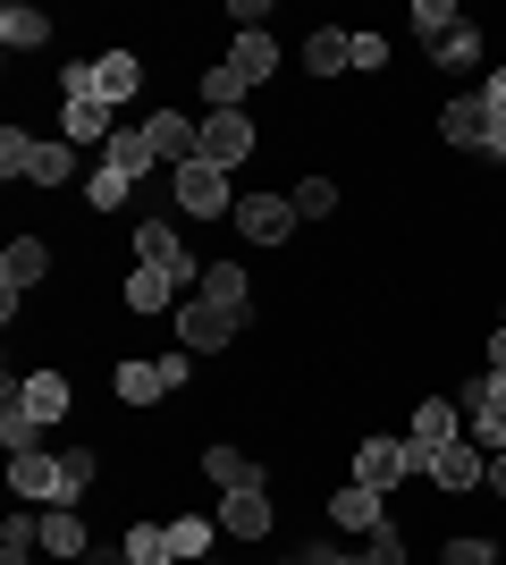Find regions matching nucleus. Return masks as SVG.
Wrapping results in <instances>:
<instances>
[{"label": "nucleus", "instance_id": "nucleus-1", "mask_svg": "<svg viewBox=\"0 0 506 565\" xmlns=\"http://www.w3.org/2000/svg\"><path fill=\"white\" fill-rule=\"evenodd\" d=\"M456 405H464V439L482 456H506V372H473Z\"/></svg>", "mask_w": 506, "mask_h": 565}, {"label": "nucleus", "instance_id": "nucleus-2", "mask_svg": "<svg viewBox=\"0 0 506 565\" xmlns=\"http://www.w3.org/2000/svg\"><path fill=\"white\" fill-rule=\"evenodd\" d=\"M456 439H464V405H456V397H422V405H413V430H406L413 481L431 472V456H439V448H456Z\"/></svg>", "mask_w": 506, "mask_h": 565}, {"label": "nucleus", "instance_id": "nucleus-3", "mask_svg": "<svg viewBox=\"0 0 506 565\" xmlns=\"http://www.w3.org/2000/svg\"><path fill=\"white\" fill-rule=\"evenodd\" d=\"M136 262H144V270H161V279H177V287L203 279V262L186 254V236L169 228L161 212H136Z\"/></svg>", "mask_w": 506, "mask_h": 565}, {"label": "nucleus", "instance_id": "nucleus-4", "mask_svg": "<svg viewBox=\"0 0 506 565\" xmlns=\"http://www.w3.org/2000/svg\"><path fill=\"white\" fill-rule=\"evenodd\" d=\"M355 481L363 490H406L413 481V456H406V439H388V430H355Z\"/></svg>", "mask_w": 506, "mask_h": 565}, {"label": "nucleus", "instance_id": "nucleus-5", "mask_svg": "<svg viewBox=\"0 0 506 565\" xmlns=\"http://www.w3.org/2000/svg\"><path fill=\"white\" fill-rule=\"evenodd\" d=\"M254 143H262V127H254L245 110H203V143H194V161L237 169V161H254Z\"/></svg>", "mask_w": 506, "mask_h": 565}, {"label": "nucleus", "instance_id": "nucleus-6", "mask_svg": "<svg viewBox=\"0 0 506 565\" xmlns=\"http://www.w3.org/2000/svg\"><path fill=\"white\" fill-rule=\"evenodd\" d=\"M169 194H177V212H186V220L237 212V186H228V169H212V161H186L177 178H169Z\"/></svg>", "mask_w": 506, "mask_h": 565}, {"label": "nucleus", "instance_id": "nucleus-7", "mask_svg": "<svg viewBox=\"0 0 506 565\" xmlns=\"http://www.w3.org/2000/svg\"><path fill=\"white\" fill-rule=\"evenodd\" d=\"M237 236H254V245H288L295 236V194H237Z\"/></svg>", "mask_w": 506, "mask_h": 565}, {"label": "nucleus", "instance_id": "nucleus-8", "mask_svg": "<svg viewBox=\"0 0 506 565\" xmlns=\"http://www.w3.org/2000/svg\"><path fill=\"white\" fill-rule=\"evenodd\" d=\"M9 397H18V405H25V414H34L43 430H60V423H68V372H60V363H34L25 380H9Z\"/></svg>", "mask_w": 506, "mask_h": 565}, {"label": "nucleus", "instance_id": "nucleus-9", "mask_svg": "<svg viewBox=\"0 0 506 565\" xmlns=\"http://www.w3.org/2000/svg\"><path fill=\"white\" fill-rule=\"evenodd\" d=\"M237 330H245V321H237V312H219L212 296L177 305V347H186V354H219V347H228Z\"/></svg>", "mask_w": 506, "mask_h": 565}, {"label": "nucleus", "instance_id": "nucleus-10", "mask_svg": "<svg viewBox=\"0 0 506 565\" xmlns=\"http://www.w3.org/2000/svg\"><path fill=\"white\" fill-rule=\"evenodd\" d=\"M9 490H18V498H43V507H68V472H60V448L9 456Z\"/></svg>", "mask_w": 506, "mask_h": 565}, {"label": "nucleus", "instance_id": "nucleus-11", "mask_svg": "<svg viewBox=\"0 0 506 565\" xmlns=\"http://www.w3.org/2000/svg\"><path fill=\"white\" fill-rule=\"evenodd\" d=\"M60 136H68L76 152H101V143L119 136V118H110L101 94H68V102H60Z\"/></svg>", "mask_w": 506, "mask_h": 565}, {"label": "nucleus", "instance_id": "nucleus-12", "mask_svg": "<svg viewBox=\"0 0 506 565\" xmlns=\"http://www.w3.org/2000/svg\"><path fill=\"white\" fill-rule=\"evenodd\" d=\"M422 481H431V490H448V498H473V490L489 481V456L473 448V439H456V448L431 456V472H422Z\"/></svg>", "mask_w": 506, "mask_h": 565}, {"label": "nucleus", "instance_id": "nucleus-13", "mask_svg": "<svg viewBox=\"0 0 506 565\" xmlns=\"http://www.w3.org/2000/svg\"><path fill=\"white\" fill-rule=\"evenodd\" d=\"M439 143H448V152H489V102L456 94L448 110H439Z\"/></svg>", "mask_w": 506, "mask_h": 565}, {"label": "nucleus", "instance_id": "nucleus-14", "mask_svg": "<svg viewBox=\"0 0 506 565\" xmlns=\"http://www.w3.org/2000/svg\"><path fill=\"white\" fill-rule=\"evenodd\" d=\"M270 523H279L270 490H228L219 498V532H228V541H270Z\"/></svg>", "mask_w": 506, "mask_h": 565}, {"label": "nucleus", "instance_id": "nucleus-15", "mask_svg": "<svg viewBox=\"0 0 506 565\" xmlns=\"http://www.w3.org/2000/svg\"><path fill=\"white\" fill-rule=\"evenodd\" d=\"M144 143H152V161H177V169H186V161H194V143H203V118H186V110H152V118H144Z\"/></svg>", "mask_w": 506, "mask_h": 565}, {"label": "nucleus", "instance_id": "nucleus-16", "mask_svg": "<svg viewBox=\"0 0 506 565\" xmlns=\"http://www.w3.org/2000/svg\"><path fill=\"white\" fill-rule=\"evenodd\" d=\"M43 279H51V245H43V236H9V254H0V287H9V296H34Z\"/></svg>", "mask_w": 506, "mask_h": 565}, {"label": "nucleus", "instance_id": "nucleus-17", "mask_svg": "<svg viewBox=\"0 0 506 565\" xmlns=\"http://www.w3.org/2000/svg\"><path fill=\"white\" fill-rule=\"evenodd\" d=\"M330 523H337V532H363V541H372V532L388 523V490H363V481H346V490L330 498Z\"/></svg>", "mask_w": 506, "mask_h": 565}, {"label": "nucleus", "instance_id": "nucleus-18", "mask_svg": "<svg viewBox=\"0 0 506 565\" xmlns=\"http://www.w3.org/2000/svg\"><path fill=\"white\" fill-rule=\"evenodd\" d=\"M355 68V25H313L304 34V76H346Z\"/></svg>", "mask_w": 506, "mask_h": 565}, {"label": "nucleus", "instance_id": "nucleus-19", "mask_svg": "<svg viewBox=\"0 0 506 565\" xmlns=\"http://www.w3.org/2000/svg\"><path fill=\"white\" fill-rule=\"evenodd\" d=\"M94 94L110 102V110L136 102V94H144V60H136V51H101V60H94Z\"/></svg>", "mask_w": 506, "mask_h": 565}, {"label": "nucleus", "instance_id": "nucleus-20", "mask_svg": "<svg viewBox=\"0 0 506 565\" xmlns=\"http://www.w3.org/2000/svg\"><path fill=\"white\" fill-rule=\"evenodd\" d=\"M203 481H212V490H262V465L245 448H228V439H212V448H203Z\"/></svg>", "mask_w": 506, "mask_h": 565}, {"label": "nucleus", "instance_id": "nucleus-21", "mask_svg": "<svg viewBox=\"0 0 506 565\" xmlns=\"http://www.w3.org/2000/svg\"><path fill=\"white\" fill-rule=\"evenodd\" d=\"M194 287H203L219 312H237V321L254 312V279H245V262H203V279H194Z\"/></svg>", "mask_w": 506, "mask_h": 565}, {"label": "nucleus", "instance_id": "nucleus-22", "mask_svg": "<svg viewBox=\"0 0 506 565\" xmlns=\"http://www.w3.org/2000/svg\"><path fill=\"white\" fill-rule=\"evenodd\" d=\"M76 178V143L68 136H34V152H25V186H68Z\"/></svg>", "mask_w": 506, "mask_h": 565}, {"label": "nucleus", "instance_id": "nucleus-23", "mask_svg": "<svg viewBox=\"0 0 506 565\" xmlns=\"http://www.w3.org/2000/svg\"><path fill=\"white\" fill-rule=\"evenodd\" d=\"M43 557H94V541H85V515H76V507H43Z\"/></svg>", "mask_w": 506, "mask_h": 565}, {"label": "nucleus", "instance_id": "nucleus-24", "mask_svg": "<svg viewBox=\"0 0 506 565\" xmlns=\"http://www.w3.org/2000/svg\"><path fill=\"white\" fill-rule=\"evenodd\" d=\"M110 388H119V405H152V397H169V372L144 363V354H127L119 372H110Z\"/></svg>", "mask_w": 506, "mask_h": 565}, {"label": "nucleus", "instance_id": "nucleus-25", "mask_svg": "<svg viewBox=\"0 0 506 565\" xmlns=\"http://www.w3.org/2000/svg\"><path fill=\"white\" fill-rule=\"evenodd\" d=\"M0 448H9V456H34V448H51V430L34 423V414H25V405L9 397V388H0Z\"/></svg>", "mask_w": 506, "mask_h": 565}, {"label": "nucleus", "instance_id": "nucleus-26", "mask_svg": "<svg viewBox=\"0 0 506 565\" xmlns=\"http://www.w3.org/2000/svg\"><path fill=\"white\" fill-rule=\"evenodd\" d=\"M85 203H94L101 220H119L127 203H136V178H119L110 161H94V169H85Z\"/></svg>", "mask_w": 506, "mask_h": 565}, {"label": "nucleus", "instance_id": "nucleus-27", "mask_svg": "<svg viewBox=\"0 0 506 565\" xmlns=\"http://www.w3.org/2000/svg\"><path fill=\"white\" fill-rule=\"evenodd\" d=\"M119 305H127V312H169V305H177V279H161V270H144V262H136V270H127V287H119Z\"/></svg>", "mask_w": 506, "mask_h": 565}, {"label": "nucleus", "instance_id": "nucleus-28", "mask_svg": "<svg viewBox=\"0 0 506 565\" xmlns=\"http://www.w3.org/2000/svg\"><path fill=\"white\" fill-rule=\"evenodd\" d=\"M0 43H9V51H43L51 18H43V9H25V0H9V9H0Z\"/></svg>", "mask_w": 506, "mask_h": 565}, {"label": "nucleus", "instance_id": "nucleus-29", "mask_svg": "<svg viewBox=\"0 0 506 565\" xmlns=\"http://www.w3.org/2000/svg\"><path fill=\"white\" fill-rule=\"evenodd\" d=\"M101 161L119 169V178H136V186H144V178H152V143H144V127H119V136L101 143Z\"/></svg>", "mask_w": 506, "mask_h": 565}, {"label": "nucleus", "instance_id": "nucleus-30", "mask_svg": "<svg viewBox=\"0 0 506 565\" xmlns=\"http://www.w3.org/2000/svg\"><path fill=\"white\" fill-rule=\"evenodd\" d=\"M228 68H237L245 85H270V68H279V43H270V34H237V43H228Z\"/></svg>", "mask_w": 506, "mask_h": 565}, {"label": "nucleus", "instance_id": "nucleus-31", "mask_svg": "<svg viewBox=\"0 0 506 565\" xmlns=\"http://www.w3.org/2000/svg\"><path fill=\"white\" fill-rule=\"evenodd\" d=\"M431 68H439V76H464V68H482V25H456L448 43H431Z\"/></svg>", "mask_w": 506, "mask_h": 565}, {"label": "nucleus", "instance_id": "nucleus-32", "mask_svg": "<svg viewBox=\"0 0 506 565\" xmlns=\"http://www.w3.org/2000/svg\"><path fill=\"white\" fill-rule=\"evenodd\" d=\"M34 548H43V515H25V507H18V515L0 523V565H25Z\"/></svg>", "mask_w": 506, "mask_h": 565}, {"label": "nucleus", "instance_id": "nucleus-33", "mask_svg": "<svg viewBox=\"0 0 506 565\" xmlns=\"http://www.w3.org/2000/svg\"><path fill=\"white\" fill-rule=\"evenodd\" d=\"M456 25H464L456 0H413V43H448Z\"/></svg>", "mask_w": 506, "mask_h": 565}, {"label": "nucleus", "instance_id": "nucleus-34", "mask_svg": "<svg viewBox=\"0 0 506 565\" xmlns=\"http://www.w3.org/2000/svg\"><path fill=\"white\" fill-rule=\"evenodd\" d=\"M119 548H127V565H177V548H169V523H136Z\"/></svg>", "mask_w": 506, "mask_h": 565}, {"label": "nucleus", "instance_id": "nucleus-35", "mask_svg": "<svg viewBox=\"0 0 506 565\" xmlns=\"http://www.w3.org/2000/svg\"><path fill=\"white\" fill-rule=\"evenodd\" d=\"M169 548H177L186 565H203L212 557V515H169Z\"/></svg>", "mask_w": 506, "mask_h": 565}, {"label": "nucleus", "instance_id": "nucleus-36", "mask_svg": "<svg viewBox=\"0 0 506 565\" xmlns=\"http://www.w3.org/2000/svg\"><path fill=\"white\" fill-rule=\"evenodd\" d=\"M245 94H254V85H245L228 60H219V68H203V102H212V110H245Z\"/></svg>", "mask_w": 506, "mask_h": 565}, {"label": "nucleus", "instance_id": "nucleus-37", "mask_svg": "<svg viewBox=\"0 0 506 565\" xmlns=\"http://www.w3.org/2000/svg\"><path fill=\"white\" fill-rule=\"evenodd\" d=\"M337 212V186L330 178H304V186H295V220H330Z\"/></svg>", "mask_w": 506, "mask_h": 565}, {"label": "nucleus", "instance_id": "nucleus-38", "mask_svg": "<svg viewBox=\"0 0 506 565\" xmlns=\"http://www.w3.org/2000/svg\"><path fill=\"white\" fill-rule=\"evenodd\" d=\"M439 565H498V541H473V532H456V541L439 548Z\"/></svg>", "mask_w": 506, "mask_h": 565}, {"label": "nucleus", "instance_id": "nucleus-39", "mask_svg": "<svg viewBox=\"0 0 506 565\" xmlns=\"http://www.w3.org/2000/svg\"><path fill=\"white\" fill-rule=\"evenodd\" d=\"M363 565H406V532H397V523H380V532L363 541Z\"/></svg>", "mask_w": 506, "mask_h": 565}, {"label": "nucleus", "instance_id": "nucleus-40", "mask_svg": "<svg viewBox=\"0 0 506 565\" xmlns=\"http://www.w3.org/2000/svg\"><path fill=\"white\" fill-rule=\"evenodd\" d=\"M25 152H34V136H25V127H0V169H9V178H25Z\"/></svg>", "mask_w": 506, "mask_h": 565}, {"label": "nucleus", "instance_id": "nucleus-41", "mask_svg": "<svg viewBox=\"0 0 506 565\" xmlns=\"http://www.w3.org/2000/svg\"><path fill=\"white\" fill-rule=\"evenodd\" d=\"M355 68H388V34H372V25H355Z\"/></svg>", "mask_w": 506, "mask_h": 565}, {"label": "nucleus", "instance_id": "nucleus-42", "mask_svg": "<svg viewBox=\"0 0 506 565\" xmlns=\"http://www.w3.org/2000/svg\"><path fill=\"white\" fill-rule=\"evenodd\" d=\"M295 565H363L355 548H337V541H313V548H295Z\"/></svg>", "mask_w": 506, "mask_h": 565}, {"label": "nucleus", "instance_id": "nucleus-43", "mask_svg": "<svg viewBox=\"0 0 506 565\" xmlns=\"http://www.w3.org/2000/svg\"><path fill=\"white\" fill-rule=\"evenodd\" d=\"M482 102H489V118L506 127V68H489V85H482Z\"/></svg>", "mask_w": 506, "mask_h": 565}, {"label": "nucleus", "instance_id": "nucleus-44", "mask_svg": "<svg viewBox=\"0 0 506 565\" xmlns=\"http://www.w3.org/2000/svg\"><path fill=\"white\" fill-rule=\"evenodd\" d=\"M482 161H498V169H506V127H498V118H489V152H482Z\"/></svg>", "mask_w": 506, "mask_h": 565}, {"label": "nucleus", "instance_id": "nucleus-45", "mask_svg": "<svg viewBox=\"0 0 506 565\" xmlns=\"http://www.w3.org/2000/svg\"><path fill=\"white\" fill-rule=\"evenodd\" d=\"M482 372H506V330H489V363Z\"/></svg>", "mask_w": 506, "mask_h": 565}, {"label": "nucleus", "instance_id": "nucleus-46", "mask_svg": "<svg viewBox=\"0 0 506 565\" xmlns=\"http://www.w3.org/2000/svg\"><path fill=\"white\" fill-rule=\"evenodd\" d=\"M482 490H498V498H506V456H489V481H482Z\"/></svg>", "mask_w": 506, "mask_h": 565}, {"label": "nucleus", "instance_id": "nucleus-47", "mask_svg": "<svg viewBox=\"0 0 506 565\" xmlns=\"http://www.w3.org/2000/svg\"><path fill=\"white\" fill-rule=\"evenodd\" d=\"M498 330H506V296H498Z\"/></svg>", "mask_w": 506, "mask_h": 565}, {"label": "nucleus", "instance_id": "nucleus-48", "mask_svg": "<svg viewBox=\"0 0 506 565\" xmlns=\"http://www.w3.org/2000/svg\"><path fill=\"white\" fill-rule=\"evenodd\" d=\"M203 565H219V557H203Z\"/></svg>", "mask_w": 506, "mask_h": 565}]
</instances>
